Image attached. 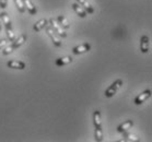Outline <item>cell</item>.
I'll return each mask as SVG.
<instances>
[{
  "instance_id": "cell-1",
  "label": "cell",
  "mask_w": 152,
  "mask_h": 142,
  "mask_svg": "<svg viewBox=\"0 0 152 142\" xmlns=\"http://www.w3.org/2000/svg\"><path fill=\"white\" fill-rule=\"evenodd\" d=\"M93 122L95 128V140L97 142L103 141V130H102V121H101V113L100 111H94L93 113Z\"/></svg>"
},
{
  "instance_id": "cell-2",
  "label": "cell",
  "mask_w": 152,
  "mask_h": 142,
  "mask_svg": "<svg viewBox=\"0 0 152 142\" xmlns=\"http://www.w3.org/2000/svg\"><path fill=\"white\" fill-rule=\"evenodd\" d=\"M0 17H1V21L6 26V33H7V37L8 39L12 42L14 39V33L12 31V25H11L10 17H9V14L7 12H1L0 13Z\"/></svg>"
},
{
  "instance_id": "cell-3",
  "label": "cell",
  "mask_w": 152,
  "mask_h": 142,
  "mask_svg": "<svg viewBox=\"0 0 152 142\" xmlns=\"http://www.w3.org/2000/svg\"><path fill=\"white\" fill-rule=\"evenodd\" d=\"M121 85H123V81H121V79L114 81L110 87H107V90L105 91V93H104L105 97H108V98H110V97H113L115 94L117 93V91L121 87Z\"/></svg>"
},
{
  "instance_id": "cell-4",
  "label": "cell",
  "mask_w": 152,
  "mask_h": 142,
  "mask_svg": "<svg viewBox=\"0 0 152 142\" xmlns=\"http://www.w3.org/2000/svg\"><path fill=\"white\" fill-rule=\"evenodd\" d=\"M45 28H46V33H47V35H48L49 38L52 39L53 44H54L56 47H60V46H61V39H60V36L53 30V28L50 26V25L47 24Z\"/></svg>"
},
{
  "instance_id": "cell-5",
  "label": "cell",
  "mask_w": 152,
  "mask_h": 142,
  "mask_svg": "<svg viewBox=\"0 0 152 142\" xmlns=\"http://www.w3.org/2000/svg\"><path fill=\"white\" fill-rule=\"evenodd\" d=\"M49 24H50V26L53 28V30H54V31H55L59 36H61V37H67V33L62 30V26L59 24L58 22H57L56 19H54V17L49 19Z\"/></svg>"
},
{
  "instance_id": "cell-6",
  "label": "cell",
  "mask_w": 152,
  "mask_h": 142,
  "mask_svg": "<svg viewBox=\"0 0 152 142\" xmlns=\"http://www.w3.org/2000/svg\"><path fill=\"white\" fill-rule=\"evenodd\" d=\"M150 96H151V90H145V91H143L142 93H140L139 95L136 96V98L134 100V103H135L136 105H140V104H142L145 100H148Z\"/></svg>"
},
{
  "instance_id": "cell-7",
  "label": "cell",
  "mask_w": 152,
  "mask_h": 142,
  "mask_svg": "<svg viewBox=\"0 0 152 142\" xmlns=\"http://www.w3.org/2000/svg\"><path fill=\"white\" fill-rule=\"evenodd\" d=\"M140 49L143 54H147L150 50V38L147 35H142L140 39Z\"/></svg>"
},
{
  "instance_id": "cell-8",
  "label": "cell",
  "mask_w": 152,
  "mask_h": 142,
  "mask_svg": "<svg viewBox=\"0 0 152 142\" xmlns=\"http://www.w3.org/2000/svg\"><path fill=\"white\" fill-rule=\"evenodd\" d=\"M91 49L90 44L88 43H84V44H81L79 46H76L75 48L72 49V52L75 55H80V54H84V52H88Z\"/></svg>"
},
{
  "instance_id": "cell-9",
  "label": "cell",
  "mask_w": 152,
  "mask_h": 142,
  "mask_svg": "<svg viewBox=\"0 0 152 142\" xmlns=\"http://www.w3.org/2000/svg\"><path fill=\"white\" fill-rule=\"evenodd\" d=\"M7 66L11 69H19V70H23L25 69V63L23 61H19V60H11V61H8Z\"/></svg>"
},
{
  "instance_id": "cell-10",
  "label": "cell",
  "mask_w": 152,
  "mask_h": 142,
  "mask_svg": "<svg viewBox=\"0 0 152 142\" xmlns=\"http://www.w3.org/2000/svg\"><path fill=\"white\" fill-rule=\"evenodd\" d=\"M22 2H23V6H24L25 9L30 12V14H32V15L36 14V12H37L36 7L33 4V2H32L31 0H22Z\"/></svg>"
},
{
  "instance_id": "cell-11",
  "label": "cell",
  "mask_w": 152,
  "mask_h": 142,
  "mask_svg": "<svg viewBox=\"0 0 152 142\" xmlns=\"http://www.w3.org/2000/svg\"><path fill=\"white\" fill-rule=\"evenodd\" d=\"M26 38H28V37H26V35H25V34H21L20 36L17 38V39H13V41H12L13 43H12L11 45H12V47H13L14 49L19 48L20 46H22L25 42H26Z\"/></svg>"
},
{
  "instance_id": "cell-12",
  "label": "cell",
  "mask_w": 152,
  "mask_h": 142,
  "mask_svg": "<svg viewBox=\"0 0 152 142\" xmlns=\"http://www.w3.org/2000/svg\"><path fill=\"white\" fill-rule=\"evenodd\" d=\"M132 126H134V121L132 120H126L125 122H123L121 125H119L117 127V131L123 133V132H126L127 130L132 128Z\"/></svg>"
},
{
  "instance_id": "cell-13",
  "label": "cell",
  "mask_w": 152,
  "mask_h": 142,
  "mask_svg": "<svg viewBox=\"0 0 152 142\" xmlns=\"http://www.w3.org/2000/svg\"><path fill=\"white\" fill-rule=\"evenodd\" d=\"M77 1H78L79 4H81V7H82L88 13H93L94 12V8L91 6V4L88 0H77Z\"/></svg>"
},
{
  "instance_id": "cell-14",
  "label": "cell",
  "mask_w": 152,
  "mask_h": 142,
  "mask_svg": "<svg viewBox=\"0 0 152 142\" xmlns=\"http://www.w3.org/2000/svg\"><path fill=\"white\" fill-rule=\"evenodd\" d=\"M47 24H48V21H47L46 19H42V20H39V21H37L35 23L34 26H33V30H34L35 32H41L43 28H46Z\"/></svg>"
},
{
  "instance_id": "cell-15",
  "label": "cell",
  "mask_w": 152,
  "mask_h": 142,
  "mask_svg": "<svg viewBox=\"0 0 152 142\" xmlns=\"http://www.w3.org/2000/svg\"><path fill=\"white\" fill-rule=\"evenodd\" d=\"M72 61V58L70 57V56H66V57H61V58H58L56 59V66L58 67H61V66H65V65H68Z\"/></svg>"
},
{
  "instance_id": "cell-16",
  "label": "cell",
  "mask_w": 152,
  "mask_h": 142,
  "mask_svg": "<svg viewBox=\"0 0 152 142\" xmlns=\"http://www.w3.org/2000/svg\"><path fill=\"white\" fill-rule=\"evenodd\" d=\"M72 8H73V10H75V12H76V13L78 14L80 17H86V11L84 10L82 7H81V4H73Z\"/></svg>"
},
{
  "instance_id": "cell-17",
  "label": "cell",
  "mask_w": 152,
  "mask_h": 142,
  "mask_svg": "<svg viewBox=\"0 0 152 142\" xmlns=\"http://www.w3.org/2000/svg\"><path fill=\"white\" fill-rule=\"evenodd\" d=\"M57 22H58L59 24L61 25L64 28H70L69 21L67 20V17H65V15H58V17H57Z\"/></svg>"
},
{
  "instance_id": "cell-18",
  "label": "cell",
  "mask_w": 152,
  "mask_h": 142,
  "mask_svg": "<svg viewBox=\"0 0 152 142\" xmlns=\"http://www.w3.org/2000/svg\"><path fill=\"white\" fill-rule=\"evenodd\" d=\"M123 139L121 141H139V138L136 135H132V133H126V132H123Z\"/></svg>"
},
{
  "instance_id": "cell-19",
  "label": "cell",
  "mask_w": 152,
  "mask_h": 142,
  "mask_svg": "<svg viewBox=\"0 0 152 142\" xmlns=\"http://www.w3.org/2000/svg\"><path fill=\"white\" fill-rule=\"evenodd\" d=\"M14 4H15V7L18 8V10L20 11L21 13H23L25 12V8L23 6V2H22V0H13Z\"/></svg>"
},
{
  "instance_id": "cell-20",
  "label": "cell",
  "mask_w": 152,
  "mask_h": 142,
  "mask_svg": "<svg viewBox=\"0 0 152 142\" xmlns=\"http://www.w3.org/2000/svg\"><path fill=\"white\" fill-rule=\"evenodd\" d=\"M10 42L8 38H2V39H0V49H2L6 45H8V43Z\"/></svg>"
},
{
  "instance_id": "cell-21",
  "label": "cell",
  "mask_w": 152,
  "mask_h": 142,
  "mask_svg": "<svg viewBox=\"0 0 152 142\" xmlns=\"http://www.w3.org/2000/svg\"><path fill=\"white\" fill-rule=\"evenodd\" d=\"M7 4H8V0H0V8L4 9V8L7 7Z\"/></svg>"
},
{
  "instance_id": "cell-22",
  "label": "cell",
  "mask_w": 152,
  "mask_h": 142,
  "mask_svg": "<svg viewBox=\"0 0 152 142\" xmlns=\"http://www.w3.org/2000/svg\"><path fill=\"white\" fill-rule=\"evenodd\" d=\"M1 24H2V21H1V17H0V31H1Z\"/></svg>"
}]
</instances>
